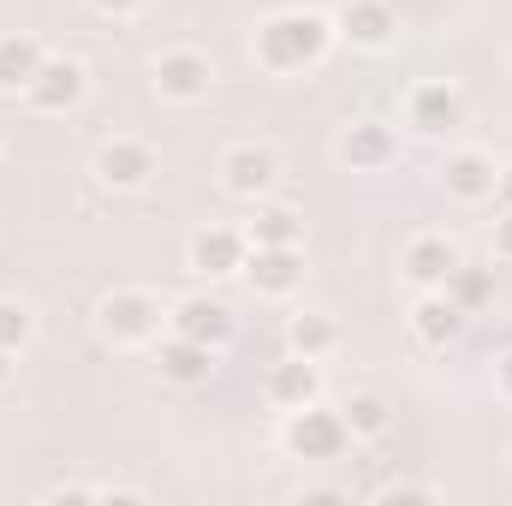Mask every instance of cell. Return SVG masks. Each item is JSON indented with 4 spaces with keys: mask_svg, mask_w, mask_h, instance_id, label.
<instances>
[{
    "mask_svg": "<svg viewBox=\"0 0 512 506\" xmlns=\"http://www.w3.org/2000/svg\"><path fill=\"white\" fill-rule=\"evenodd\" d=\"M102 18H131V12H143V0H90Z\"/></svg>",
    "mask_w": 512,
    "mask_h": 506,
    "instance_id": "obj_25",
    "label": "cell"
},
{
    "mask_svg": "<svg viewBox=\"0 0 512 506\" xmlns=\"http://www.w3.org/2000/svg\"><path fill=\"white\" fill-rule=\"evenodd\" d=\"M495 197L512 209V167H501V179H495Z\"/></svg>",
    "mask_w": 512,
    "mask_h": 506,
    "instance_id": "obj_29",
    "label": "cell"
},
{
    "mask_svg": "<svg viewBox=\"0 0 512 506\" xmlns=\"http://www.w3.org/2000/svg\"><path fill=\"white\" fill-rule=\"evenodd\" d=\"M30 334H36V316H30L18 298H0V346H6V352H24Z\"/></svg>",
    "mask_w": 512,
    "mask_h": 506,
    "instance_id": "obj_24",
    "label": "cell"
},
{
    "mask_svg": "<svg viewBox=\"0 0 512 506\" xmlns=\"http://www.w3.org/2000/svg\"><path fill=\"white\" fill-rule=\"evenodd\" d=\"M12 358H18V352H6V346H0V387H6V381H12V370H18V364H12Z\"/></svg>",
    "mask_w": 512,
    "mask_h": 506,
    "instance_id": "obj_30",
    "label": "cell"
},
{
    "mask_svg": "<svg viewBox=\"0 0 512 506\" xmlns=\"http://www.w3.org/2000/svg\"><path fill=\"white\" fill-rule=\"evenodd\" d=\"M155 370H161V381H173V387H203V381L215 376V346L185 340V334L167 328V340H155Z\"/></svg>",
    "mask_w": 512,
    "mask_h": 506,
    "instance_id": "obj_14",
    "label": "cell"
},
{
    "mask_svg": "<svg viewBox=\"0 0 512 506\" xmlns=\"http://www.w3.org/2000/svg\"><path fill=\"white\" fill-rule=\"evenodd\" d=\"M245 280L256 298H292L304 286V251L298 245H251Z\"/></svg>",
    "mask_w": 512,
    "mask_h": 506,
    "instance_id": "obj_8",
    "label": "cell"
},
{
    "mask_svg": "<svg viewBox=\"0 0 512 506\" xmlns=\"http://www.w3.org/2000/svg\"><path fill=\"white\" fill-rule=\"evenodd\" d=\"M441 292L465 310V316H477V310H489L495 304V268H483V262H453V274L441 280Z\"/></svg>",
    "mask_w": 512,
    "mask_h": 506,
    "instance_id": "obj_19",
    "label": "cell"
},
{
    "mask_svg": "<svg viewBox=\"0 0 512 506\" xmlns=\"http://www.w3.org/2000/svg\"><path fill=\"white\" fill-rule=\"evenodd\" d=\"M495 387H501V399H512V352L495 358Z\"/></svg>",
    "mask_w": 512,
    "mask_h": 506,
    "instance_id": "obj_27",
    "label": "cell"
},
{
    "mask_svg": "<svg viewBox=\"0 0 512 506\" xmlns=\"http://www.w3.org/2000/svg\"><path fill=\"white\" fill-rule=\"evenodd\" d=\"M334 36H346L352 48H387L399 36V12L393 0H346L334 12Z\"/></svg>",
    "mask_w": 512,
    "mask_h": 506,
    "instance_id": "obj_12",
    "label": "cell"
},
{
    "mask_svg": "<svg viewBox=\"0 0 512 506\" xmlns=\"http://www.w3.org/2000/svg\"><path fill=\"white\" fill-rule=\"evenodd\" d=\"M334 155H340L352 173H387V167L399 161V131L382 126V120H352V126L340 131Z\"/></svg>",
    "mask_w": 512,
    "mask_h": 506,
    "instance_id": "obj_7",
    "label": "cell"
},
{
    "mask_svg": "<svg viewBox=\"0 0 512 506\" xmlns=\"http://www.w3.org/2000/svg\"><path fill=\"white\" fill-rule=\"evenodd\" d=\"M459 328H465V310H459L441 286H435V292H423V298L411 304V334H417L423 346H435V352H441V346H453V340H459Z\"/></svg>",
    "mask_w": 512,
    "mask_h": 506,
    "instance_id": "obj_16",
    "label": "cell"
},
{
    "mask_svg": "<svg viewBox=\"0 0 512 506\" xmlns=\"http://www.w3.org/2000/svg\"><path fill=\"white\" fill-rule=\"evenodd\" d=\"M96 179H102L108 191H143V185L155 179V149H149L143 137H114V143H102V149H96Z\"/></svg>",
    "mask_w": 512,
    "mask_h": 506,
    "instance_id": "obj_10",
    "label": "cell"
},
{
    "mask_svg": "<svg viewBox=\"0 0 512 506\" xmlns=\"http://www.w3.org/2000/svg\"><path fill=\"white\" fill-rule=\"evenodd\" d=\"M453 262H459V251H453L441 233H423V239H411V245H405V262H399V268H405V280H411V286L435 292V286L453 274Z\"/></svg>",
    "mask_w": 512,
    "mask_h": 506,
    "instance_id": "obj_18",
    "label": "cell"
},
{
    "mask_svg": "<svg viewBox=\"0 0 512 506\" xmlns=\"http://www.w3.org/2000/svg\"><path fill=\"white\" fill-rule=\"evenodd\" d=\"M42 60H48V48L36 36H0V90L6 96L30 90V78L42 72Z\"/></svg>",
    "mask_w": 512,
    "mask_h": 506,
    "instance_id": "obj_20",
    "label": "cell"
},
{
    "mask_svg": "<svg viewBox=\"0 0 512 506\" xmlns=\"http://www.w3.org/2000/svg\"><path fill=\"white\" fill-rule=\"evenodd\" d=\"M340 346V328L322 316V310H298V316H286V352H298V358H328Z\"/></svg>",
    "mask_w": 512,
    "mask_h": 506,
    "instance_id": "obj_21",
    "label": "cell"
},
{
    "mask_svg": "<svg viewBox=\"0 0 512 506\" xmlns=\"http://www.w3.org/2000/svg\"><path fill=\"white\" fill-rule=\"evenodd\" d=\"M191 274H203V280H233V274H245V262H251V239H245V227H203L197 239H191Z\"/></svg>",
    "mask_w": 512,
    "mask_h": 506,
    "instance_id": "obj_4",
    "label": "cell"
},
{
    "mask_svg": "<svg viewBox=\"0 0 512 506\" xmlns=\"http://www.w3.org/2000/svg\"><path fill=\"white\" fill-rule=\"evenodd\" d=\"M328 501H346L340 489H304V506H328Z\"/></svg>",
    "mask_w": 512,
    "mask_h": 506,
    "instance_id": "obj_28",
    "label": "cell"
},
{
    "mask_svg": "<svg viewBox=\"0 0 512 506\" xmlns=\"http://www.w3.org/2000/svg\"><path fill=\"white\" fill-rule=\"evenodd\" d=\"M167 328L173 334H185V340H203V346H227L233 340V310L221 304V298H209V292H191V298H179V304H167Z\"/></svg>",
    "mask_w": 512,
    "mask_h": 506,
    "instance_id": "obj_6",
    "label": "cell"
},
{
    "mask_svg": "<svg viewBox=\"0 0 512 506\" xmlns=\"http://www.w3.org/2000/svg\"><path fill=\"white\" fill-rule=\"evenodd\" d=\"M346 447H352V429H346V417L328 411L322 399L286 411V453H292V459L328 465V459H346Z\"/></svg>",
    "mask_w": 512,
    "mask_h": 506,
    "instance_id": "obj_3",
    "label": "cell"
},
{
    "mask_svg": "<svg viewBox=\"0 0 512 506\" xmlns=\"http://www.w3.org/2000/svg\"><path fill=\"white\" fill-rule=\"evenodd\" d=\"M209 84H215V66H209V54H197V48H167V54L155 60V96H161V102H203Z\"/></svg>",
    "mask_w": 512,
    "mask_h": 506,
    "instance_id": "obj_5",
    "label": "cell"
},
{
    "mask_svg": "<svg viewBox=\"0 0 512 506\" xmlns=\"http://www.w3.org/2000/svg\"><path fill=\"white\" fill-rule=\"evenodd\" d=\"M161 328H167V310H161L155 292L126 286V292H108V298L96 304V334H102L108 346H155Z\"/></svg>",
    "mask_w": 512,
    "mask_h": 506,
    "instance_id": "obj_2",
    "label": "cell"
},
{
    "mask_svg": "<svg viewBox=\"0 0 512 506\" xmlns=\"http://www.w3.org/2000/svg\"><path fill=\"white\" fill-rule=\"evenodd\" d=\"M405 126L417 137H447V131L465 126V96L453 84H417L405 102Z\"/></svg>",
    "mask_w": 512,
    "mask_h": 506,
    "instance_id": "obj_11",
    "label": "cell"
},
{
    "mask_svg": "<svg viewBox=\"0 0 512 506\" xmlns=\"http://www.w3.org/2000/svg\"><path fill=\"white\" fill-rule=\"evenodd\" d=\"M340 417H346L352 441H382L387 429H393V411H387L382 393H352V399L340 405Z\"/></svg>",
    "mask_w": 512,
    "mask_h": 506,
    "instance_id": "obj_22",
    "label": "cell"
},
{
    "mask_svg": "<svg viewBox=\"0 0 512 506\" xmlns=\"http://www.w3.org/2000/svg\"><path fill=\"white\" fill-rule=\"evenodd\" d=\"M334 48V18L322 12H274L256 24V66L262 72H310Z\"/></svg>",
    "mask_w": 512,
    "mask_h": 506,
    "instance_id": "obj_1",
    "label": "cell"
},
{
    "mask_svg": "<svg viewBox=\"0 0 512 506\" xmlns=\"http://www.w3.org/2000/svg\"><path fill=\"white\" fill-rule=\"evenodd\" d=\"M274 155L268 149H256V143H239V149H227L221 155V185H227V197H239V203H256V197H268L274 191Z\"/></svg>",
    "mask_w": 512,
    "mask_h": 506,
    "instance_id": "obj_15",
    "label": "cell"
},
{
    "mask_svg": "<svg viewBox=\"0 0 512 506\" xmlns=\"http://www.w3.org/2000/svg\"><path fill=\"white\" fill-rule=\"evenodd\" d=\"M268 399L280 405V411H298V405H316L322 399V370H316V358H286V364H274L268 370Z\"/></svg>",
    "mask_w": 512,
    "mask_h": 506,
    "instance_id": "obj_17",
    "label": "cell"
},
{
    "mask_svg": "<svg viewBox=\"0 0 512 506\" xmlns=\"http://www.w3.org/2000/svg\"><path fill=\"white\" fill-rule=\"evenodd\" d=\"M495 256H501V262H512V209L495 221Z\"/></svg>",
    "mask_w": 512,
    "mask_h": 506,
    "instance_id": "obj_26",
    "label": "cell"
},
{
    "mask_svg": "<svg viewBox=\"0 0 512 506\" xmlns=\"http://www.w3.org/2000/svg\"><path fill=\"white\" fill-rule=\"evenodd\" d=\"M298 233H304V221H298V209H286V203L256 209L251 227H245V239H251V245H298Z\"/></svg>",
    "mask_w": 512,
    "mask_h": 506,
    "instance_id": "obj_23",
    "label": "cell"
},
{
    "mask_svg": "<svg viewBox=\"0 0 512 506\" xmlns=\"http://www.w3.org/2000/svg\"><path fill=\"white\" fill-rule=\"evenodd\" d=\"M30 108L36 114H72V108H84V96H90V78H84V66L78 60H42V72L30 78Z\"/></svg>",
    "mask_w": 512,
    "mask_h": 506,
    "instance_id": "obj_9",
    "label": "cell"
},
{
    "mask_svg": "<svg viewBox=\"0 0 512 506\" xmlns=\"http://www.w3.org/2000/svg\"><path fill=\"white\" fill-rule=\"evenodd\" d=\"M495 179H501V167H495V155H483V149H453L447 167H441V191H447L453 203H489V197H495Z\"/></svg>",
    "mask_w": 512,
    "mask_h": 506,
    "instance_id": "obj_13",
    "label": "cell"
}]
</instances>
